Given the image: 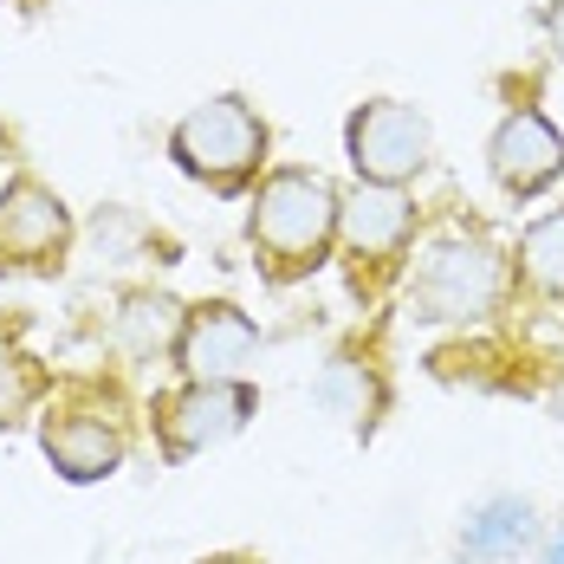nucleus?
Returning a JSON list of instances; mask_svg holds the SVG:
<instances>
[{"label": "nucleus", "mask_w": 564, "mask_h": 564, "mask_svg": "<svg viewBox=\"0 0 564 564\" xmlns=\"http://www.w3.org/2000/svg\"><path fill=\"white\" fill-rule=\"evenodd\" d=\"M267 156V123L253 117L247 98H208L202 111H188L175 123V163L215 188H234L260 170Z\"/></svg>", "instance_id": "2"}, {"label": "nucleus", "mask_w": 564, "mask_h": 564, "mask_svg": "<svg viewBox=\"0 0 564 564\" xmlns=\"http://www.w3.org/2000/svg\"><path fill=\"white\" fill-rule=\"evenodd\" d=\"M247 415H253V390L247 383H188V390L156 402V435H163L170 460H188V454L240 435Z\"/></svg>", "instance_id": "4"}, {"label": "nucleus", "mask_w": 564, "mask_h": 564, "mask_svg": "<svg viewBox=\"0 0 564 564\" xmlns=\"http://www.w3.org/2000/svg\"><path fill=\"white\" fill-rule=\"evenodd\" d=\"M208 564H253V558H208Z\"/></svg>", "instance_id": "18"}, {"label": "nucleus", "mask_w": 564, "mask_h": 564, "mask_svg": "<svg viewBox=\"0 0 564 564\" xmlns=\"http://www.w3.org/2000/svg\"><path fill=\"white\" fill-rule=\"evenodd\" d=\"M494 305H500V253L480 234L435 240L415 273V312L422 318H487Z\"/></svg>", "instance_id": "3"}, {"label": "nucleus", "mask_w": 564, "mask_h": 564, "mask_svg": "<svg viewBox=\"0 0 564 564\" xmlns=\"http://www.w3.org/2000/svg\"><path fill=\"white\" fill-rule=\"evenodd\" d=\"M318 402L338 409V415H350V422H364V409H370V383H357V364H332L325 383H318Z\"/></svg>", "instance_id": "14"}, {"label": "nucleus", "mask_w": 564, "mask_h": 564, "mask_svg": "<svg viewBox=\"0 0 564 564\" xmlns=\"http://www.w3.org/2000/svg\"><path fill=\"white\" fill-rule=\"evenodd\" d=\"M338 234V195L332 182L312 170H280L260 182V202H253V247L260 260L273 267V280L292 273H312L325 260Z\"/></svg>", "instance_id": "1"}, {"label": "nucleus", "mask_w": 564, "mask_h": 564, "mask_svg": "<svg viewBox=\"0 0 564 564\" xmlns=\"http://www.w3.org/2000/svg\"><path fill=\"white\" fill-rule=\"evenodd\" d=\"M519 267H525V280L539 285V292L564 299V215H545L539 227H525V240H519Z\"/></svg>", "instance_id": "12"}, {"label": "nucleus", "mask_w": 564, "mask_h": 564, "mask_svg": "<svg viewBox=\"0 0 564 564\" xmlns=\"http://www.w3.org/2000/svg\"><path fill=\"white\" fill-rule=\"evenodd\" d=\"M338 221H344V240H350L357 260L390 267L395 253H402V240H409V227H415V208L395 195L390 182H364L338 208Z\"/></svg>", "instance_id": "10"}, {"label": "nucleus", "mask_w": 564, "mask_h": 564, "mask_svg": "<svg viewBox=\"0 0 564 564\" xmlns=\"http://www.w3.org/2000/svg\"><path fill=\"white\" fill-rule=\"evenodd\" d=\"M552 415H558V422H564V383H558V395H552Z\"/></svg>", "instance_id": "17"}, {"label": "nucleus", "mask_w": 564, "mask_h": 564, "mask_svg": "<svg viewBox=\"0 0 564 564\" xmlns=\"http://www.w3.org/2000/svg\"><path fill=\"white\" fill-rule=\"evenodd\" d=\"M558 170H564V143L539 111H512L494 130V175H500L507 195H539L545 182H558Z\"/></svg>", "instance_id": "9"}, {"label": "nucleus", "mask_w": 564, "mask_h": 564, "mask_svg": "<svg viewBox=\"0 0 564 564\" xmlns=\"http://www.w3.org/2000/svg\"><path fill=\"white\" fill-rule=\"evenodd\" d=\"M260 350V332L240 305H202L182 318V338H175V357L195 383H240V370L253 364Z\"/></svg>", "instance_id": "7"}, {"label": "nucleus", "mask_w": 564, "mask_h": 564, "mask_svg": "<svg viewBox=\"0 0 564 564\" xmlns=\"http://www.w3.org/2000/svg\"><path fill=\"white\" fill-rule=\"evenodd\" d=\"M545 564H564V532L552 539V552H545Z\"/></svg>", "instance_id": "16"}, {"label": "nucleus", "mask_w": 564, "mask_h": 564, "mask_svg": "<svg viewBox=\"0 0 564 564\" xmlns=\"http://www.w3.org/2000/svg\"><path fill=\"white\" fill-rule=\"evenodd\" d=\"M545 33H552V53L564 58V0H552V13H545Z\"/></svg>", "instance_id": "15"}, {"label": "nucleus", "mask_w": 564, "mask_h": 564, "mask_svg": "<svg viewBox=\"0 0 564 564\" xmlns=\"http://www.w3.org/2000/svg\"><path fill=\"white\" fill-rule=\"evenodd\" d=\"M65 240H72V221H65L53 188H40L26 175L7 182V195H0V267L46 273V267H58Z\"/></svg>", "instance_id": "6"}, {"label": "nucleus", "mask_w": 564, "mask_h": 564, "mask_svg": "<svg viewBox=\"0 0 564 564\" xmlns=\"http://www.w3.org/2000/svg\"><path fill=\"white\" fill-rule=\"evenodd\" d=\"M350 163L364 182H409V175L429 163V117L395 105V98H377L350 117Z\"/></svg>", "instance_id": "5"}, {"label": "nucleus", "mask_w": 564, "mask_h": 564, "mask_svg": "<svg viewBox=\"0 0 564 564\" xmlns=\"http://www.w3.org/2000/svg\"><path fill=\"white\" fill-rule=\"evenodd\" d=\"M117 332H123V344H130L137 357L163 350L170 338H182V325H175V299H130V312L117 318Z\"/></svg>", "instance_id": "13"}, {"label": "nucleus", "mask_w": 564, "mask_h": 564, "mask_svg": "<svg viewBox=\"0 0 564 564\" xmlns=\"http://www.w3.org/2000/svg\"><path fill=\"white\" fill-rule=\"evenodd\" d=\"M532 539V507L525 500H494L467 519V552L474 558H507Z\"/></svg>", "instance_id": "11"}, {"label": "nucleus", "mask_w": 564, "mask_h": 564, "mask_svg": "<svg viewBox=\"0 0 564 564\" xmlns=\"http://www.w3.org/2000/svg\"><path fill=\"white\" fill-rule=\"evenodd\" d=\"M46 454L65 480H105L123 460V422L111 409H91V402H65L58 415H46Z\"/></svg>", "instance_id": "8"}]
</instances>
